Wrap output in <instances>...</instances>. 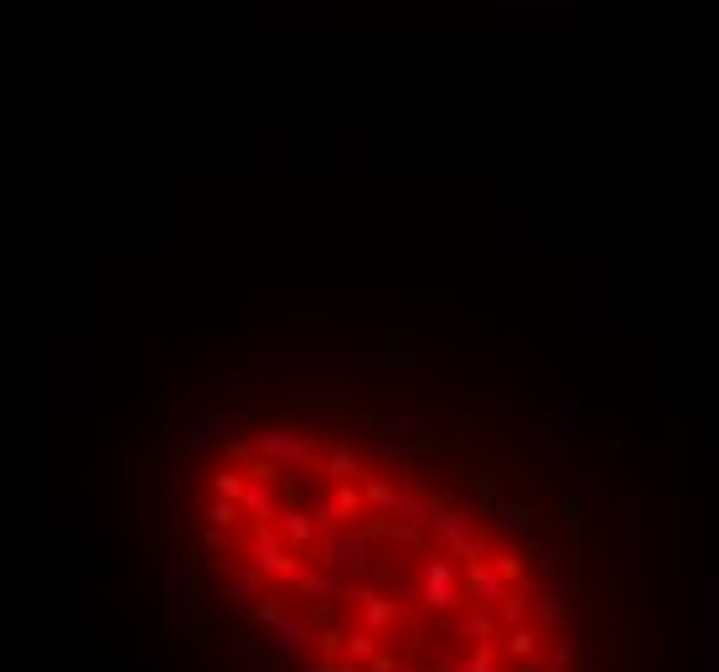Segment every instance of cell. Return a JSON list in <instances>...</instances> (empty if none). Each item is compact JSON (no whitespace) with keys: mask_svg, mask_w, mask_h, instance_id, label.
I'll return each instance as SVG.
<instances>
[{"mask_svg":"<svg viewBox=\"0 0 719 672\" xmlns=\"http://www.w3.org/2000/svg\"><path fill=\"white\" fill-rule=\"evenodd\" d=\"M430 538H435L440 554H456V559H466V564H471V559H487V554H482L487 523H482V512H471V507H440Z\"/></svg>","mask_w":719,"mask_h":672,"instance_id":"6da1fadb","label":"cell"},{"mask_svg":"<svg viewBox=\"0 0 719 672\" xmlns=\"http://www.w3.org/2000/svg\"><path fill=\"white\" fill-rule=\"evenodd\" d=\"M368 554H373V538L363 528H332L321 538L316 548V569H326L332 579H352V574H363L368 569Z\"/></svg>","mask_w":719,"mask_h":672,"instance_id":"7a4b0ae2","label":"cell"},{"mask_svg":"<svg viewBox=\"0 0 719 672\" xmlns=\"http://www.w3.org/2000/svg\"><path fill=\"white\" fill-rule=\"evenodd\" d=\"M249 569L259 574V579H285V585H295V579H301V554H285L280 548V533L275 528H259L254 538H249Z\"/></svg>","mask_w":719,"mask_h":672,"instance_id":"3957f363","label":"cell"},{"mask_svg":"<svg viewBox=\"0 0 719 672\" xmlns=\"http://www.w3.org/2000/svg\"><path fill=\"white\" fill-rule=\"evenodd\" d=\"M249 450L269 466H311V435H301V430H259L249 440Z\"/></svg>","mask_w":719,"mask_h":672,"instance_id":"277c9868","label":"cell"},{"mask_svg":"<svg viewBox=\"0 0 719 672\" xmlns=\"http://www.w3.org/2000/svg\"><path fill=\"white\" fill-rule=\"evenodd\" d=\"M275 533L290 543V554L306 559V554H316L321 538L332 533V528H326L321 517H311V507H295V502H290V507H280V517H275Z\"/></svg>","mask_w":719,"mask_h":672,"instance_id":"5b68a950","label":"cell"},{"mask_svg":"<svg viewBox=\"0 0 719 672\" xmlns=\"http://www.w3.org/2000/svg\"><path fill=\"white\" fill-rule=\"evenodd\" d=\"M419 600H425L430 610H456V605H461L451 559H435V554H430L425 564H419Z\"/></svg>","mask_w":719,"mask_h":672,"instance_id":"8992f818","label":"cell"},{"mask_svg":"<svg viewBox=\"0 0 719 672\" xmlns=\"http://www.w3.org/2000/svg\"><path fill=\"white\" fill-rule=\"evenodd\" d=\"M306 641H311V621H301V616H285V621H275L264 631V657L269 662H301L306 657Z\"/></svg>","mask_w":719,"mask_h":672,"instance_id":"52a82bcc","label":"cell"},{"mask_svg":"<svg viewBox=\"0 0 719 672\" xmlns=\"http://www.w3.org/2000/svg\"><path fill=\"white\" fill-rule=\"evenodd\" d=\"M466 590L476 595V605H482V610H502L507 600H513V585H507V579H502V569L492 564V559H471L466 564Z\"/></svg>","mask_w":719,"mask_h":672,"instance_id":"ba28073f","label":"cell"},{"mask_svg":"<svg viewBox=\"0 0 719 672\" xmlns=\"http://www.w3.org/2000/svg\"><path fill=\"white\" fill-rule=\"evenodd\" d=\"M492 517H497V528H492V538H497V554H507V548H513V538H523V533L533 528V507L497 502V507H492Z\"/></svg>","mask_w":719,"mask_h":672,"instance_id":"9c48e42d","label":"cell"},{"mask_svg":"<svg viewBox=\"0 0 719 672\" xmlns=\"http://www.w3.org/2000/svg\"><path fill=\"white\" fill-rule=\"evenodd\" d=\"M244 414H238V409H207V414H197L192 419V430H187V445L197 450V445H207V440H213L218 430H244Z\"/></svg>","mask_w":719,"mask_h":672,"instance_id":"30bf717a","label":"cell"},{"mask_svg":"<svg viewBox=\"0 0 719 672\" xmlns=\"http://www.w3.org/2000/svg\"><path fill=\"white\" fill-rule=\"evenodd\" d=\"M357 616H363V631H373V636H378V631H388V626L399 621V605L363 590V605H357Z\"/></svg>","mask_w":719,"mask_h":672,"instance_id":"8fae6325","label":"cell"},{"mask_svg":"<svg viewBox=\"0 0 719 672\" xmlns=\"http://www.w3.org/2000/svg\"><path fill=\"white\" fill-rule=\"evenodd\" d=\"M440 414H399V419H383V435L388 440H414V435H430V430H440Z\"/></svg>","mask_w":719,"mask_h":672,"instance_id":"7c38bea8","label":"cell"},{"mask_svg":"<svg viewBox=\"0 0 719 672\" xmlns=\"http://www.w3.org/2000/svg\"><path fill=\"white\" fill-rule=\"evenodd\" d=\"M363 497H368V507H378V512H404V492L388 476H363Z\"/></svg>","mask_w":719,"mask_h":672,"instance_id":"4fadbf2b","label":"cell"},{"mask_svg":"<svg viewBox=\"0 0 719 672\" xmlns=\"http://www.w3.org/2000/svg\"><path fill=\"white\" fill-rule=\"evenodd\" d=\"M368 507V497L363 492H357V486L352 481H342L337 486V497H332V507H326L321 512V523H332V528H342V517H352V512H363Z\"/></svg>","mask_w":719,"mask_h":672,"instance_id":"5bb4252c","label":"cell"},{"mask_svg":"<svg viewBox=\"0 0 719 672\" xmlns=\"http://www.w3.org/2000/svg\"><path fill=\"white\" fill-rule=\"evenodd\" d=\"M461 636H471L476 647H492V641H497V621H492V610H471V616L461 621Z\"/></svg>","mask_w":719,"mask_h":672,"instance_id":"9a60e30c","label":"cell"},{"mask_svg":"<svg viewBox=\"0 0 719 672\" xmlns=\"http://www.w3.org/2000/svg\"><path fill=\"white\" fill-rule=\"evenodd\" d=\"M213 492L223 497V502H244V492H249V471H213Z\"/></svg>","mask_w":719,"mask_h":672,"instance_id":"2e32d148","label":"cell"},{"mask_svg":"<svg viewBox=\"0 0 719 672\" xmlns=\"http://www.w3.org/2000/svg\"><path fill=\"white\" fill-rule=\"evenodd\" d=\"M497 652H502V657H518V662H528V657L538 652V636H533L528 626H518V631H507V636L497 641Z\"/></svg>","mask_w":719,"mask_h":672,"instance_id":"e0dca14e","label":"cell"},{"mask_svg":"<svg viewBox=\"0 0 719 672\" xmlns=\"http://www.w3.org/2000/svg\"><path fill=\"white\" fill-rule=\"evenodd\" d=\"M337 579L326 569H301V579H295V595H332Z\"/></svg>","mask_w":719,"mask_h":672,"instance_id":"ac0fdd59","label":"cell"},{"mask_svg":"<svg viewBox=\"0 0 719 672\" xmlns=\"http://www.w3.org/2000/svg\"><path fill=\"white\" fill-rule=\"evenodd\" d=\"M238 512H244V507H238V502H223V497H218V502H207V523H213V528H223V533H228V528L238 523Z\"/></svg>","mask_w":719,"mask_h":672,"instance_id":"d6986e66","label":"cell"},{"mask_svg":"<svg viewBox=\"0 0 719 672\" xmlns=\"http://www.w3.org/2000/svg\"><path fill=\"white\" fill-rule=\"evenodd\" d=\"M373 641H378L373 631H352V636H347V662H373V657H378Z\"/></svg>","mask_w":719,"mask_h":672,"instance_id":"ffe728a7","label":"cell"},{"mask_svg":"<svg viewBox=\"0 0 719 672\" xmlns=\"http://www.w3.org/2000/svg\"><path fill=\"white\" fill-rule=\"evenodd\" d=\"M326 471H332V476H357V450H352V445H337L332 461H326Z\"/></svg>","mask_w":719,"mask_h":672,"instance_id":"44dd1931","label":"cell"},{"mask_svg":"<svg viewBox=\"0 0 719 672\" xmlns=\"http://www.w3.org/2000/svg\"><path fill=\"white\" fill-rule=\"evenodd\" d=\"M456 672H497V652H492V647H476V652H471V657H466Z\"/></svg>","mask_w":719,"mask_h":672,"instance_id":"7402d4cb","label":"cell"},{"mask_svg":"<svg viewBox=\"0 0 719 672\" xmlns=\"http://www.w3.org/2000/svg\"><path fill=\"white\" fill-rule=\"evenodd\" d=\"M497 616H502V621H507V626H513V631H518V626H523V621H528V616H533V605H528V600H518V595H513V600H507V605H502V610H497Z\"/></svg>","mask_w":719,"mask_h":672,"instance_id":"603a6c76","label":"cell"},{"mask_svg":"<svg viewBox=\"0 0 719 672\" xmlns=\"http://www.w3.org/2000/svg\"><path fill=\"white\" fill-rule=\"evenodd\" d=\"M492 564L502 569V579H507V585H513V579H523V559L513 554V548H507V554H492Z\"/></svg>","mask_w":719,"mask_h":672,"instance_id":"cb8c5ba5","label":"cell"},{"mask_svg":"<svg viewBox=\"0 0 719 672\" xmlns=\"http://www.w3.org/2000/svg\"><path fill=\"white\" fill-rule=\"evenodd\" d=\"M497 409H502V414H513V409H523V388H513V383H502V399H497Z\"/></svg>","mask_w":719,"mask_h":672,"instance_id":"d4e9b609","label":"cell"},{"mask_svg":"<svg viewBox=\"0 0 719 672\" xmlns=\"http://www.w3.org/2000/svg\"><path fill=\"white\" fill-rule=\"evenodd\" d=\"M207 548H213V554H223V548H228V533L223 528H207V538H202Z\"/></svg>","mask_w":719,"mask_h":672,"instance_id":"484cf974","label":"cell"},{"mask_svg":"<svg viewBox=\"0 0 719 672\" xmlns=\"http://www.w3.org/2000/svg\"><path fill=\"white\" fill-rule=\"evenodd\" d=\"M569 657H575V647H569V641H559V647H554V667H569Z\"/></svg>","mask_w":719,"mask_h":672,"instance_id":"4316f807","label":"cell"},{"mask_svg":"<svg viewBox=\"0 0 719 672\" xmlns=\"http://www.w3.org/2000/svg\"><path fill=\"white\" fill-rule=\"evenodd\" d=\"M368 672H399V662H394V657H373Z\"/></svg>","mask_w":719,"mask_h":672,"instance_id":"83f0119b","label":"cell"}]
</instances>
